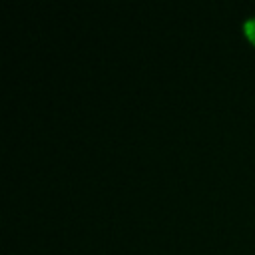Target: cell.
<instances>
[{
	"label": "cell",
	"instance_id": "obj_1",
	"mask_svg": "<svg viewBox=\"0 0 255 255\" xmlns=\"http://www.w3.org/2000/svg\"><path fill=\"white\" fill-rule=\"evenodd\" d=\"M243 32H245V36L255 44V16H253V18H247V20L243 22Z\"/></svg>",
	"mask_w": 255,
	"mask_h": 255
}]
</instances>
